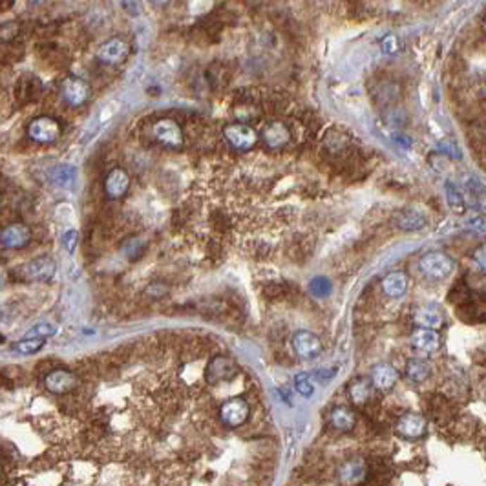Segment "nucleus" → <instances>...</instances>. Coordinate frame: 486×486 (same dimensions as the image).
Masks as SVG:
<instances>
[{
    "instance_id": "nucleus-26",
    "label": "nucleus",
    "mask_w": 486,
    "mask_h": 486,
    "mask_svg": "<svg viewBox=\"0 0 486 486\" xmlns=\"http://www.w3.org/2000/svg\"><path fill=\"white\" fill-rule=\"evenodd\" d=\"M46 346V338H23L13 344V351L18 355H35Z\"/></svg>"
},
{
    "instance_id": "nucleus-31",
    "label": "nucleus",
    "mask_w": 486,
    "mask_h": 486,
    "mask_svg": "<svg viewBox=\"0 0 486 486\" xmlns=\"http://www.w3.org/2000/svg\"><path fill=\"white\" fill-rule=\"evenodd\" d=\"M63 243H64V247H66L68 252H73V249H75V245H77V232L75 230H68L66 235H64V238H63Z\"/></svg>"
},
{
    "instance_id": "nucleus-8",
    "label": "nucleus",
    "mask_w": 486,
    "mask_h": 486,
    "mask_svg": "<svg viewBox=\"0 0 486 486\" xmlns=\"http://www.w3.org/2000/svg\"><path fill=\"white\" fill-rule=\"evenodd\" d=\"M42 384L54 395H68V393H72L79 386V377L73 371H70V369L57 368L44 375Z\"/></svg>"
},
{
    "instance_id": "nucleus-16",
    "label": "nucleus",
    "mask_w": 486,
    "mask_h": 486,
    "mask_svg": "<svg viewBox=\"0 0 486 486\" xmlns=\"http://www.w3.org/2000/svg\"><path fill=\"white\" fill-rule=\"evenodd\" d=\"M369 382L375 390L378 392H390L395 387V384L399 382V371L393 368L392 364L387 362H380V364H375L371 368V377H369Z\"/></svg>"
},
{
    "instance_id": "nucleus-34",
    "label": "nucleus",
    "mask_w": 486,
    "mask_h": 486,
    "mask_svg": "<svg viewBox=\"0 0 486 486\" xmlns=\"http://www.w3.org/2000/svg\"><path fill=\"white\" fill-rule=\"evenodd\" d=\"M2 478H4V470H2V466H0V481H2Z\"/></svg>"
},
{
    "instance_id": "nucleus-9",
    "label": "nucleus",
    "mask_w": 486,
    "mask_h": 486,
    "mask_svg": "<svg viewBox=\"0 0 486 486\" xmlns=\"http://www.w3.org/2000/svg\"><path fill=\"white\" fill-rule=\"evenodd\" d=\"M251 415V406L243 397H232L220 406V419L221 423L229 428H239L247 423Z\"/></svg>"
},
{
    "instance_id": "nucleus-25",
    "label": "nucleus",
    "mask_w": 486,
    "mask_h": 486,
    "mask_svg": "<svg viewBox=\"0 0 486 486\" xmlns=\"http://www.w3.org/2000/svg\"><path fill=\"white\" fill-rule=\"evenodd\" d=\"M39 81H37L35 77L30 75V73H24L20 79H18L17 82V95L18 99L20 101H27V99H33L35 97V92L39 90Z\"/></svg>"
},
{
    "instance_id": "nucleus-17",
    "label": "nucleus",
    "mask_w": 486,
    "mask_h": 486,
    "mask_svg": "<svg viewBox=\"0 0 486 486\" xmlns=\"http://www.w3.org/2000/svg\"><path fill=\"white\" fill-rule=\"evenodd\" d=\"M368 475V466H366L364 459L361 457H353V459L346 461V463L338 468V479L344 486H356L361 485Z\"/></svg>"
},
{
    "instance_id": "nucleus-32",
    "label": "nucleus",
    "mask_w": 486,
    "mask_h": 486,
    "mask_svg": "<svg viewBox=\"0 0 486 486\" xmlns=\"http://www.w3.org/2000/svg\"><path fill=\"white\" fill-rule=\"evenodd\" d=\"M147 294L152 298H161L167 294V287L163 284H152L149 289H147Z\"/></svg>"
},
{
    "instance_id": "nucleus-35",
    "label": "nucleus",
    "mask_w": 486,
    "mask_h": 486,
    "mask_svg": "<svg viewBox=\"0 0 486 486\" xmlns=\"http://www.w3.org/2000/svg\"><path fill=\"white\" fill-rule=\"evenodd\" d=\"M0 342H2V335H0Z\"/></svg>"
},
{
    "instance_id": "nucleus-28",
    "label": "nucleus",
    "mask_w": 486,
    "mask_h": 486,
    "mask_svg": "<svg viewBox=\"0 0 486 486\" xmlns=\"http://www.w3.org/2000/svg\"><path fill=\"white\" fill-rule=\"evenodd\" d=\"M73 177H75V168L70 167V165H59L51 172V180L59 187H68L73 181Z\"/></svg>"
},
{
    "instance_id": "nucleus-10",
    "label": "nucleus",
    "mask_w": 486,
    "mask_h": 486,
    "mask_svg": "<svg viewBox=\"0 0 486 486\" xmlns=\"http://www.w3.org/2000/svg\"><path fill=\"white\" fill-rule=\"evenodd\" d=\"M238 375V366L232 359L225 355H216L211 359L207 369H205V377H207L208 384H220L229 382Z\"/></svg>"
},
{
    "instance_id": "nucleus-22",
    "label": "nucleus",
    "mask_w": 486,
    "mask_h": 486,
    "mask_svg": "<svg viewBox=\"0 0 486 486\" xmlns=\"http://www.w3.org/2000/svg\"><path fill=\"white\" fill-rule=\"evenodd\" d=\"M331 426L337 428L338 432H351L356 424V415L347 406H337L331 411Z\"/></svg>"
},
{
    "instance_id": "nucleus-20",
    "label": "nucleus",
    "mask_w": 486,
    "mask_h": 486,
    "mask_svg": "<svg viewBox=\"0 0 486 486\" xmlns=\"http://www.w3.org/2000/svg\"><path fill=\"white\" fill-rule=\"evenodd\" d=\"M382 291L387 298H401L408 291V276L401 270H393L382 278Z\"/></svg>"
},
{
    "instance_id": "nucleus-24",
    "label": "nucleus",
    "mask_w": 486,
    "mask_h": 486,
    "mask_svg": "<svg viewBox=\"0 0 486 486\" xmlns=\"http://www.w3.org/2000/svg\"><path fill=\"white\" fill-rule=\"evenodd\" d=\"M430 373H432L430 364L423 359H410L406 362V377L410 378L411 382H424V380H428Z\"/></svg>"
},
{
    "instance_id": "nucleus-11",
    "label": "nucleus",
    "mask_w": 486,
    "mask_h": 486,
    "mask_svg": "<svg viewBox=\"0 0 486 486\" xmlns=\"http://www.w3.org/2000/svg\"><path fill=\"white\" fill-rule=\"evenodd\" d=\"M128 55H130V44L121 37H112L106 42H103L97 50V59L103 64H110V66L125 63Z\"/></svg>"
},
{
    "instance_id": "nucleus-5",
    "label": "nucleus",
    "mask_w": 486,
    "mask_h": 486,
    "mask_svg": "<svg viewBox=\"0 0 486 486\" xmlns=\"http://www.w3.org/2000/svg\"><path fill=\"white\" fill-rule=\"evenodd\" d=\"M55 261L48 256H39L33 260L26 261L18 267L17 273L18 278L26 280V282H48L54 278L55 275Z\"/></svg>"
},
{
    "instance_id": "nucleus-3",
    "label": "nucleus",
    "mask_w": 486,
    "mask_h": 486,
    "mask_svg": "<svg viewBox=\"0 0 486 486\" xmlns=\"http://www.w3.org/2000/svg\"><path fill=\"white\" fill-rule=\"evenodd\" d=\"M419 269L426 278L444 280L454 273L455 263L446 252L430 251L419 260Z\"/></svg>"
},
{
    "instance_id": "nucleus-30",
    "label": "nucleus",
    "mask_w": 486,
    "mask_h": 486,
    "mask_svg": "<svg viewBox=\"0 0 486 486\" xmlns=\"http://www.w3.org/2000/svg\"><path fill=\"white\" fill-rule=\"evenodd\" d=\"M294 382H297V390L300 393H302L304 397H311L313 395V384L307 380V375L306 373H300L297 378H294Z\"/></svg>"
},
{
    "instance_id": "nucleus-14",
    "label": "nucleus",
    "mask_w": 486,
    "mask_h": 486,
    "mask_svg": "<svg viewBox=\"0 0 486 486\" xmlns=\"http://www.w3.org/2000/svg\"><path fill=\"white\" fill-rule=\"evenodd\" d=\"M397 433L404 439H420L428 430V420L424 415L415 413V411H408V413L401 415V419L395 424Z\"/></svg>"
},
{
    "instance_id": "nucleus-33",
    "label": "nucleus",
    "mask_w": 486,
    "mask_h": 486,
    "mask_svg": "<svg viewBox=\"0 0 486 486\" xmlns=\"http://www.w3.org/2000/svg\"><path fill=\"white\" fill-rule=\"evenodd\" d=\"M8 278H9L8 269H6V266H2V263H0V287H4L6 282H8Z\"/></svg>"
},
{
    "instance_id": "nucleus-27",
    "label": "nucleus",
    "mask_w": 486,
    "mask_h": 486,
    "mask_svg": "<svg viewBox=\"0 0 486 486\" xmlns=\"http://www.w3.org/2000/svg\"><path fill=\"white\" fill-rule=\"evenodd\" d=\"M446 198H448V205L455 214H464L466 212V201H464L463 194L455 189L451 183H446Z\"/></svg>"
},
{
    "instance_id": "nucleus-36",
    "label": "nucleus",
    "mask_w": 486,
    "mask_h": 486,
    "mask_svg": "<svg viewBox=\"0 0 486 486\" xmlns=\"http://www.w3.org/2000/svg\"><path fill=\"white\" fill-rule=\"evenodd\" d=\"M0 203H2V196H0Z\"/></svg>"
},
{
    "instance_id": "nucleus-21",
    "label": "nucleus",
    "mask_w": 486,
    "mask_h": 486,
    "mask_svg": "<svg viewBox=\"0 0 486 486\" xmlns=\"http://www.w3.org/2000/svg\"><path fill=\"white\" fill-rule=\"evenodd\" d=\"M375 387L371 386L369 378H355L349 387H347V393H349V399L353 401L355 406H366L371 399H373Z\"/></svg>"
},
{
    "instance_id": "nucleus-12",
    "label": "nucleus",
    "mask_w": 486,
    "mask_h": 486,
    "mask_svg": "<svg viewBox=\"0 0 486 486\" xmlns=\"http://www.w3.org/2000/svg\"><path fill=\"white\" fill-rule=\"evenodd\" d=\"M291 344H293L294 353H297L300 359H304V361H313V359L322 355V349H324L322 340H320L315 333L306 331V329L297 331V333L293 335V338H291Z\"/></svg>"
},
{
    "instance_id": "nucleus-18",
    "label": "nucleus",
    "mask_w": 486,
    "mask_h": 486,
    "mask_svg": "<svg viewBox=\"0 0 486 486\" xmlns=\"http://www.w3.org/2000/svg\"><path fill=\"white\" fill-rule=\"evenodd\" d=\"M411 346L420 353H435L441 347V335L432 329H415L411 335Z\"/></svg>"
},
{
    "instance_id": "nucleus-1",
    "label": "nucleus",
    "mask_w": 486,
    "mask_h": 486,
    "mask_svg": "<svg viewBox=\"0 0 486 486\" xmlns=\"http://www.w3.org/2000/svg\"><path fill=\"white\" fill-rule=\"evenodd\" d=\"M149 139L163 149L181 150L185 144V134L180 123L174 118H159L149 126Z\"/></svg>"
},
{
    "instance_id": "nucleus-4",
    "label": "nucleus",
    "mask_w": 486,
    "mask_h": 486,
    "mask_svg": "<svg viewBox=\"0 0 486 486\" xmlns=\"http://www.w3.org/2000/svg\"><path fill=\"white\" fill-rule=\"evenodd\" d=\"M258 137L269 150H282L293 141V132L284 121L273 119L263 125V128L258 132Z\"/></svg>"
},
{
    "instance_id": "nucleus-19",
    "label": "nucleus",
    "mask_w": 486,
    "mask_h": 486,
    "mask_svg": "<svg viewBox=\"0 0 486 486\" xmlns=\"http://www.w3.org/2000/svg\"><path fill=\"white\" fill-rule=\"evenodd\" d=\"M413 324L419 325L420 329H432V331H437V329L444 325V315H442V311L437 309V307H417V309L413 311Z\"/></svg>"
},
{
    "instance_id": "nucleus-15",
    "label": "nucleus",
    "mask_w": 486,
    "mask_h": 486,
    "mask_svg": "<svg viewBox=\"0 0 486 486\" xmlns=\"http://www.w3.org/2000/svg\"><path fill=\"white\" fill-rule=\"evenodd\" d=\"M32 239V229L23 223V221H15L9 223L2 232H0V245L6 249H23Z\"/></svg>"
},
{
    "instance_id": "nucleus-23",
    "label": "nucleus",
    "mask_w": 486,
    "mask_h": 486,
    "mask_svg": "<svg viewBox=\"0 0 486 486\" xmlns=\"http://www.w3.org/2000/svg\"><path fill=\"white\" fill-rule=\"evenodd\" d=\"M395 223L401 230H419L426 225V218L415 208H406L401 214H397Z\"/></svg>"
},
{
    "instance_id": "nucleus-2",
    "label": "nucleus",
    "mask_w": 486,
    "mask_h": 486,
    "mask_svg": "<svg viewBox=\"0 0 486 486\" xmlns=\"http://www.w3.org/2000/svg\"><path fill=\"white\" fill-rule=\"evenodd\" d=\"M223 139H225L227 147L239 154H247L251 150L256 149V144L260 143L258 137V130L249 123L235 121L223 126Z\"/></svg>"
},
{
    "instance_id": "nucleus-7",
    "label": "nucleus",
    "mask_w": 486,
    "mask_h": 486,
    "mask_svg": "<svg viewBox=\"0 0 486 486\" xmlns=\"http://www.w3.org/2000/svg\"><path fill=\"white\" fill-rule=\"evenodd\" d=\"M27 135L39 144H51L61 137V125L57 119L41 116L27 125Z\"/></svg>"
},
{
    "instance_id": "nucleus-13",
    "label": "nucleus",
    "mask_w": 486,
    "mask_h": 486,
    "mask_svg": "<svg viewBox=\"0 0 486 486\" xmlns=\"http://www.w3.org/2000/svg\"><path fill=\"white\" fill-rule=\"evenodd\" d=\"M130 174L121 167H116L104 177V194L108 199L125 198L130 190Z\"/></svg>"
},
{
    "instance_id": "nucleus-29",
    "label": "nucleus",
    "mask_w": 486,
    "mask_h": 486,
    "mask_svg": "<svg viewBox=\"0 0 486 486\" xmlns=\"http://www.w3.org/2000/svg\"><path fill=\"white\" fill-rule=\"evenodd\" d=\"M55 333V328L50 324H39L26 333V338H48Z\"/></svg>"
},
{
    "instance_id": "nucleus-6",
    "label": "nucleus",
    "mask_w": 486,
    "mask_h": 486,
    "mask_svg": "<svg viewBox=\"0 0 486 486\" xmlns=\"http://www.w3.org/2000/svg\"><path fill=\"white\" fill-rule=\"evenodd\" d=\"M61 95H63V101L72 106V108H79L82 104L88 103L92 95V88L90 85L81 79V77L70 75L66 77L61 85Z\"/></svg>"
}]
</instances>
